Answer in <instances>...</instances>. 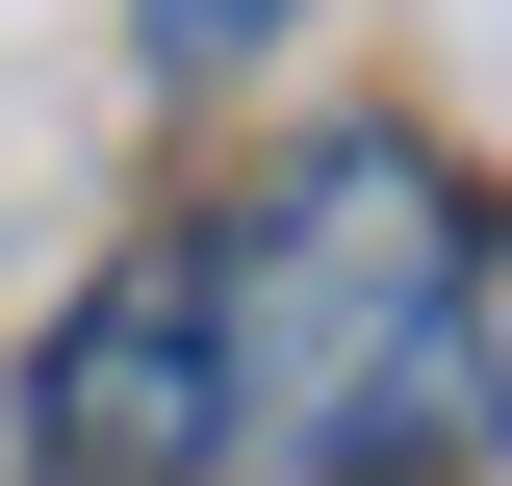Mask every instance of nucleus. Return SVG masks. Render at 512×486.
Returning <instances> with one entry per match:
<instances>
[{"label":"nucleus","mask_w":512,"mask_h":486,"mask_svg":"<svg viewBox=\"0 0 512 486\" xmlns=\"http://www.w3.org/2000/svg\"><path fill=\"white\" fill-rule=\"evenodd\" d=\"M52 486H461L487 461V180L436 128H308L205 231L103 256L26 359Z\"/></svg>","instance_id":"1"},{"label":"nucleus","mask_w":512,"mask_h":486,"mask_svg":"<svg viewBox=\"0 0 512 486\" xmlns=\"http://www.w3.org/2000/svg\"><path fill=\"white\" fill-rule=\"evenodd\" d=\"M282 26H308V0H128V52H154V77H256Z\"/></svg>","instance_id":"2"}]
</instances>
